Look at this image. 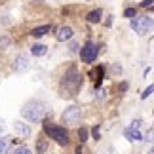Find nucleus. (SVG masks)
<instances>
[{"label":"nucleus","mask_w":154,"mask_h":154,"mask_svg":"<svg viewBox=\"0 0 154 154\" xmlns=\"http://www.w3.org/2000/svg\"><path fill=\"white\" fill-rule=\"evenodd\" d=\"M21 114L31 124H36V122L42 120L44 114H46V105L42 101H38V99H32V101L25 103V106L21 109Z\"/></svg>","instance_id":"obj_1"},{"label":"nucleus","mask_w":154,"mask_h":154,"mask_svg":"<svg viewBox=\"0 0 154 154\" xmlns=\"http://www.w3.org/2000/svg\"><path fill=\"white\" fill-rule=\"evenodd\" d=\"M129 27H131V31H135L139 36H145V34H149L154 29V21L149 15H135L131 19V23H129Z\"/></svg>","instance_id":"obj_2"},{"label":"nucleus","mask_w":154,"mask_h":154,"mask_svg":"<svg viewBox=\"0 0 154 154\" xmlns=\"http://www.w3.org/2000/svg\"><path fill=\"white\" fill-rule=\"evenodd\" d=\"M80 86V74H78V69L74 67H69L67 69V72L63 74V78H61V88L63 90H67V91H76V88ZM69 93V95H70Z\"/></svg>","instance_id":"obj_3"},{"label":"nucleus","mask_w":154,"mask_h":154,"mask_svg":"<svg viewBox=\"0 0 154 154\" xmlns=\"http://www.w3.org/2000/svg\"><path fill=\"white\" fill-rule=\"evenodd\" d=\"M44 133L48 135L50 139H55V143H59L61 146L69 145V133L67 129L61 126H53V124H44Z\"/></svg>","instance_id":"obj_4"},{"label":"nucleus","mask_w":154,"mask_h":154,"mask_svg":"<svg viewBox=\"0 0 154 154\" xmlns=\"http://www.w3.org/2000/svg\"><path fill=\"white\" fill-rule=\"evenodd\" d=\"M80 118H82V112H80V109L76 105H70L61 114V120H63L65 126H76V124L80 122Z\"/></svg>","instance_id":"obj_5"},{"label":"nucleus","mask_w":154,"mask_h":154,"mask_svg":"<svg viewBox=\"0 0 154 154\" xmlns=\"http://www.w3.org/2000/svg\"><path fill=\"white\" fill-rule=\"evenodd\" d=\"M97 53H99L97 46L93 44V42H88L84 48L80 50V57H82V61H84V63H93L97 59Z\"/></svg>","instance_id":"obj_6"},{"label":"nucleus","mask_w":154,"mask_h":154,"mask_svg":"<svg viewBox=\"0 0 154 154\" xmlns=\"http://www.w3.org/2000/svg\"><path fill=\"white\" fill-rule=\"evenodd\" d=\"M29 67H31V59H29L27 53H19V55L14 59L15 72H25V70H29Z\"/></svg>","instance_id":"obj_7"},{"label":"nucleus","mask_w":154,"mask_h":154,"mask_svg":"<svg viewBox=\"0 0 154 154\" xmlns=\"http://www.w3.org/2000/svg\"><path fill=\"white\" fill-rule=\"evenodd\" d=\"M14 131L19 135V137H29L32 131V128H31V124H25L23 120H15L14 122Z\"/></svg>","instance_id":"obj_8"},{"label":"nucleus","mask_w":154,"mask_h":154,"mask_svg":"<svg viewBox=\"0 0 154 154\" xmlns=\"http://www.w3.org/2000/svg\"><path fill=\"white\" fill-rule=\"evenodd\" d=\"M72 36H74V31L70 27H67V25H65V27H59L57 32H55V38L59 40V42H67V40H70Z\"/></svg>","instance_id":"obj_9"},{"label":"nucleus","mask_w":154,"mask_h":154,"mask_svg":"<svg viewBox=\"0 0 154 154\" xmlns=\"http://www.w3.org/2000/svg\"><path fill=\"white\" fill-rule=\"evenodd\" d=\"M124 135H126L129 141H141V139H143L141 133L137 131V129H133V128H126V129H124Z\"/></svg>","instance_id":"obj_10"},{"label":"nucleus","mask_w":154,"mask_h":154,"mask_svg":"<svg viewBox=\"0 0 154 154\" xmlns=\"http://www.w3.org/2000/svg\"><path fill=\"white\" fill-rule=\"evenodd\" d=\"M50 25H42V27H36V29H32L31 31V36H34V38H40V36H44V34H48L50 32Z\"/></svg>","instance_id":"obj_11"},{"label":"nucleus","mask_w":154,"mask_h":154,"mask_svg":"<svg viewBox=\"0 0 154 154\" xmlns=\"http://www.w3.org/2000/svg\"><path fill=\"white\" fill-rule=\"evenodd\" d=\"M46 51H48V48H46L44 44H34V46H31V53H32V55H36V57L46 55Z\"/></svg>","instance_id":"obj_12"},{"label":"nucleus","mask_w":154,"mask_h":154,"mask_svg":"<svg viewBox=\"0 0 154 154\" xmlns=\"http://www.w3.org/2000/svg\"><path fill=\"white\" fill-rule=\"evenodd\" d=\"M101 15H103V11L101 10H93V11H90L88 14V23H99V19H101Z\"/></svg>","instance_id":"obj_13"},{"label":"nucleus","mask_w":154,"mask_h":154,"mask_svg":"<svg viewBox=\"0 0 154 154\" xmlns=\"http://www.w3.org/2000/svg\"><path fill=\"white\" fill-rule=\"evenodd\" d=\"M46 150H48V141L40 139L38 141V154H46Z\"/></svg>","instance_id":"obj_14"},{"label":"nucleus","mask_w":154,"mask_h":154,"mask_svg":"<svg viewBox=\"0 0 154 154\" xmlns=\"http://www.w3.org/2000/svg\"><path fill=\"white\" fill-rule=\"evenodd\" d=\"M78 137H80V143H86V141H88V129L86 128L78 129Z\"/></svg>","instance_id":"obj_15"},{"label":"nucleus","mask_w":154,"mask_h":154,"mask_svg":"<svg viewBox=\"0 0 154 154\" xmlns=\"http://www.w3.org/2000/svg\"><path fill=\"white\" fill-rule=\"evenodd\" d=\"M0 154H8V141L0 139Z\"/></svg>","instance_id":"obj_16"},{"label":"nucleus","mask_w":154,"mask_h":154,"mask_svg":"<svg viewBox=\"0 0 154 154\" xmlns=\"http://www.w3.org/2000/svg\"><path fill=\"white\" fill-rule=\"evenodd\" d=\"M14 154H31V149L29 146H19V149H15Z\"/></svg>","instance_id":"obj_17"},{"label":"nucleus","mask_w":154,"mask_h":154,"mask_svg":"<svg viewBox=\"0 0 154 154\" xmlns=\"http://www.w3.org/2000/svg\"><path fill=\"white\" fill-rule=\"evenodd\" d=\"M124 15H126V17H129V19H133V17L137 15V11H135L133 8H128L126 11H124Z\"/></svg>","instance_id":"obj_18"},{"label":"nucleus","mask_w":154,"mask_h":154,"mask_svg":"<svg viewBox=\"0 0 154 154\" xmlns=\"http://www.w3.org/2000/svg\"><path fill=\"white\" fill-rule=\"evenodd\" d=\"M8 46H10V40L8 38H0V50H6V48H8Z\"/></svg>","instance_id":"obj_19"},{"label":"nucleus","mask_w":154,"mask_h":154,"mask_svg":"<svg viewBox=\"0 0 154 154\" xmlns=\"http://www.w3.org/2000/svg\"><path fill=\"white\" fill-rule=\"evenodd\" d=\"M152 91H154V84H152V86H149V88H146V90H145V93H143V95H141V97H143V99H146V97H149V95H150Z\"/></svg>","instance_id":"obj_20"},{"label":"nucleus","mask_w":154,"mask_h":154,"mask_svg":"<svg viewBox=\"0 0 154 154\" xmlns=\"http://www.w3.org/2000/svg\"><path fill=\"white\" fill-rule=\"evenodd\" d=\"M154 0H145V2H141V8H150Z\"/></svg>","instance_id":"obj_21"},{"label":"nucleus","mask_w":154,"mask_h":154,"mask_svg":"<svg viewBox=\"0 0 154 154\" xmlns=\"http://www.w3.org/2000/svg\"><path fill=\"white\" fill-rule=\"evenodd\" d=\"M78 48H80V46H78V42H72V44L69 46V50H70V51H76Z\"/></svg>","instance_id":"obj_22"},{"label":"nucleus","mask_w":154,"mask_h":154,"mask_svg":"<svg viewBox=\"0 0 154 154\" xmlns=\"http://www.w3.org/2000/svg\"><path fill=\"white\" fill-rule=\"evenodd\" d=\"M146 141H150V143L154 141V129H150V131H149V135H146Z\"/></svg>","instance_id":"obj_23"},{"label":"nucleus","mask_w":154,"mask_h":154,"mask_svg":"<svg viewBox=\"0 0 154 154\" xmlns=\"http://www.w3.org/2000/svg\"><path fill=\"white\" fill-rule=\"evenodd\" d=\"M139 126H141V120H133V122H131V128H133V129H137Z\"/></svg>","instance_id":"obj_24"},{"label":"nucleus","mask_w":154,"mask_h":154,"mask_svg":"<svg viewBox=\"0 0 154 154\" xmlns=\"http://www.w3.org/2000/svg\"><path fill=\"white\" fill-rule=\"evenodd\" d=\"M4 131V124H2V120H0V133Z\"/></svg>","instance_id":"obj_25"},{"label":"nucleus","mask_w":154,"mask_h":154,"mask_svg":"<svg viewBox=\"0 0 154 154\" xmlns=\"http://www.w3.org/2000/svg\"><path fill=\"white\" fill-rule=\"evenodd\" d=\"M76 154H84V150H82V149H76Z\"/></svg>","instance_id":"obj_26"},{"label":"nucleus","mask_w":154,"mask_h":154,"mask_svg":"<svg viewBox=\"0 0 154 154\" xmlns=\"http://www.w3.org/2000/svg\"><path fill=\"white\" fill-rule=\"evenodd\" d=\"M149 154H154V146H152V149H150V152H149Z\"/></svg>","instance_id":"obj_27"},{"label":"nucleus","mask_w":154,"mask_h":154,"mask_svg":"<svg viewBox=\"0 0 154 154\" xmlns=\"http://www.w3.org/2000/svg\"><path fill=\"white\" fill-rule=\"evenodd\" d=\"M152 11H154V8H152Z\"/></svg>","instance_id":"obj_28"},{"label":"nucleus","mask_w":154,"mask_h":154,"mask_svg":"<svg viewBox=\"0 0 154 154\" xmlns=\"http://www.w3.org/2000/svg\"><path fill=\"white\" fill-rule=\"evenodd\" d=\"M38 2H40V0H38Z\"/></svg>","instance_id":"obj_29"}]
</instances>
